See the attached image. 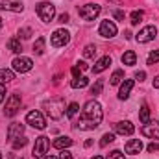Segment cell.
<instances>
[{
  "label": "cell",
  "mask_w": 159,
  "mask_h": 159,
  "mask_svg": "<svg viewBox=\"0 0 159 159\" xmlns=\"http://www.w3.org/2000/svg\"><path fill=\"white\" fill-rule=\"evenodd\" d=\"M139 120H141L143 124H148V122H150V107H148L146 104H143V107H141V111H139Z\"/></svg>",
  "instance_id": "22"
},
{
  "label": "cell",
  "mask_w": 159,
  "mask_h": 159,
  "mask_svg": "<svg viewBox=\"0 0 159 159\" xmlns=\"http://www.w3.org/2000/svg\"><path fill=\"white\" fill-rule=\"evenodd\" d=\"M102 87H104V81H102V80H96V83L91 87V94H93V96H98V94L102 93Z\"/></svg>",
  "instance_id": "28"
},
{
  "label": "cell",
  "mask_w": 159,
  "mask_h": 159,
  "mask_svg": "<svg viewBox=\"0 0 159 159\" xmlns=\"http://www.w3.org/2000/svg\"><path fill=\"white\" fill-rule=\"evenodd\" d=\"M37 15L43 22H52V19L56 17V6L50 2H41L37 4Z\"/></svg>",
  "instance_id": "3"
},
{
  "label": "cell",
  "mask_w": 159,
  "mask_h": 159,
  "mask_svg": "<svg viewBox=\"0 0 159 159\" xmlns=\"http://www.w3.org/2000/svg\"><path fill=\"white\" fill-rule=\"evenodd\" d=\"M20 109V94H11L7 100H6V107H4V115L6 117H15L17 111Z\"/></svg>",
  "instance_id": "4"
},
{
  "label": "cell",
  "mask_w": 159,
  "mask_h": 159,
  "mask_svg": "<svg viewBox=\"0 0 159 159\" xmlns=\"http://www.w3.org/2000/svg\"><path fill=\"white\" fill-rule=\"evenodd\" d=\"M159 61V50H154L150 56H148V65H156Z\"/></svg>",
  "instance_id": "33"
},
{
  "label": "cell",
  "mask_w": 159,
  "mask_h": 159,
  "mask_svg": "<svg viewBox=\"0 0 159 159\" xmlns=\"http://www.w3.org/2000/svg\"><path fill=\"white\" fill-rule=\"evenodd\" d=\"M54 148H57V150H67L69 146H72V139L70 137H65V135H61V137H57V139H54Z\"/></svg>",
  "instance_id": "19"
},
{
  "label": "cell",
  "mask_w": 159,
  "mask_h": 159,
  "mask_svg": "<svg viewBox=\"0 0 159 159\" xmlns=\"http://www.w3.org/2000/svg\"><path fill=\"white\" fill-rule=\"evenodd\" d=\"M20 37L22 39H30L32 37V28H22L20 30Z\"/></svg>",
  "instance_id": "35"
},
{
  "label": "cell",
  "mask_w": 159,
  "mask_h": 159,
  "mask_svg": "<svg viewBox=\"0 0 159 159\" xmlns=\"http://www.w3.org/2000/svg\"><path fill=\"white\" fill-rule=\"evenodd\" d=\"M78 111H80V106L76 102H72V104H69V107H67V117H69V119H74Z\"/></svg>",
  "instance_id": "27"
},
{
  "label": "cell",
  "mask_w": 159,
  "mask_h": 159,
  "mask_svg": "<svg viewBox=\"0 0 159 159\" xmlns=\"http://www.w3.org/2000/svg\"><path fill=\"white\" fill-rule=\"evenodd\" d=\"M109 80H111V85H119L120 81L124 80V72H122V70H115L113 76H111Z\"/></svg>",
  "instance_id": "29"
},
{
  "label": "cell",
  "mask_w": 159,
  "mask_h": 159,
  "mask_svg": "<svg viewBox=\"0 0 159 159\" xmlns=\"http://www.w3.org/2000/svg\"><path fill=\"white\" fill-rule=\"evenodd\" d=\"M43 109L52 120H59L65 113V100L63 98H50L43 104Z\"/></svg>",
  "instance_id": "2"
},
{
  "label": "cell",
  "mask_w": 159,
  "mask_h": 159,
  "mask_svg": "<svg viewBox=\"0 0 159 159\" xmlns=\"http://www.w3.org/2000/svg\"><path fill=\"white\" fill-rule=\"evenodd\" d=\"M0 9H7V11L20 13L24 9V6H22L20 0H0Z\"/></svg>",
  "instance_id": "13"
},
{
  "label": "cell",
  "mask_w": 159,
  "mask_h": 159,
  "mask_svg": "<svg viewBox=\"0 0 159 159\" xmlns=\"http://www.w3.org/2000/svg\"><path fill=\"white\" fill-rule=\"evenodd\" d=\"M115 141V135L113 133H104L102 135V141H100V146H107L109 143H113Z\"/></svg>",
  "instance_id": "31"
},
{
  "label": "cell",
  "mask_w": 159,
  "mask_h": 159,
  "mask_svg": "<svg viewBox=\"0 0 159 159\" xmlns=\"http://www.w3.org/2000/svg\"><path fill=\"white\" fill-rule=\"evenodd\" d=\"M7 48H9L13 54H20V50H22V46H20V41L15 39V37L7 41Z\"/></svg>",
  "instance_id": "23"
},
{
  "label": "cell",
  "mask_w": 159,
  "mask_h": 159,
  "mask_svg": "<svg viewBox=\"0 0 159 159\" xmlns=\"http://www.w3.org/2000/svg\"><path fill=\"white\" fill-rule=\"evenodd\" d=\"M115 131H117L119 135H131V133L135 131V128H133L131 122L122 120V122H117V124H115Z\"/></svg>",
  "instance_id": "16"
},
{
  "label": "cell",
  "mask_w": 159,
  "mask_h": 159,
  "mask_svg": "<svg viewBox=\"0 0 159 159\" xmlns=\"http://www.w3.org/2000/svg\"><path fill=\"white\" fill-rule=\"evenodd\" d=\"M122 63H124V65H129V67L135 65V63H137V54H135L133 50L124 52V54H122Z\"/></svg>",
  "instance_id": "20"
},
{
  "label": "cell",
  "mask_w": 159,
  "mask_h": 159,
  "mask_svg": "<svg viewBox=\"0 0 159 159\" xmlns=\"http://www.w3.org/2000/svg\"><path fill=\"white\" fill-rule=\"evenodd\" d=\"M113 17H115L117 20H124V11H120V9H115V11H113Z\"/></svg>",
  "instance_id": "36"
},
{
  "label": "cell",
  "mask_w": 159,
  "mask_h": 159,
  "mask_svg": "<svg viewBox=\"0 0 159 159\" xmlns=\"http://www.w3.org/2000/svg\"><path fill=\"white\" fill-rule=\"evenodd\" d=\"M26 122L35 129H44L46 128V122H44V117H43L41 111H30L26 115Z\"/></svg>",
  "instance_id": "9"
},
{
  "label": "cell",
  "mask_w": 159,
  "mask_h": 159,
  "mask_svg": "<svg viewBox=\"0 0 159 159\" xmlns=\"http://www.w3.org/2000/svg\"><path fill=\"white\" fill-rule=\"evenodd\" d=\"M11 80H15L13 70H9V69H0V83H9Z\"/></svg>",
  "instance_id": "21"
},
{
  "label": "cell",
  "mask_w": 159,
  "mask_h": 159,
  "mask_svg": "<svg viewBox=\"0 0 159 159\" xmlns=\"http://www.w3.org/2000/svg\"><path fill=\"white\" fill-rule=\"evenodd\" d=\"M2 28H4V20L0 19V32H2Z\"/></svg>",
  "instance_id": "46"
},
{
  "label": "cell",
  "mask_w": 159,
  "mask_h": 159,
  "mask_svg": "<svg viewBox=\"0 0 159 159\" xmlns=\"http://www.w3.org/2000/svg\"><path fill=\"white\" fill-rule=\"evenodd\" d=\"M100 9H102V7H100L98 4H85V6L80 7V17H81L83 20H94V19L98 17Z\"/></svg>",
  "instance_id": "5"
},
{
  "label": "cell",
  "mask_w": 159,
  "mask_h": 159,
  "mask_svg": "<svg viewBox=\"0 0 159 159\" xmlns=\"http://www.w3.org/2000/svg\"><path fill=\"white\" fill-rule=\"evenodd\" d=\"M109 65H111V57H109V56H104V57H100V59L94 63L93 72H94V74H100V72H104Z\"/></svg>",
  "instance_id": "17"
},
{
  "label": "cell",
  "mask_w": 159,
  "mask_h": 159,
  "mask_svg": "<svg viewBox=\"0 0 159 159\" xmlns=\"http://www.w3.org/2000/svg\"><path fill=\"white\" fill-rule=\"evenodd\" d=\"M72 89H83V87H87L89 85V80L85 78V76H80V78H74L72 80Z\"/></svg>",
  "instance_id": "24"
},
{
  "label": "cell",
  "mask_w": 159,
  "mask_h": 159,
  "mask_svg": "<svg viewBox=\"0 0 159 159\" xmlns=\"http://www.w3.org/2000/svg\"><path fill=\"white\" fill-rule=\"evenodd\" d=\"M59 159H72V154H70L69 150H61V154H59Z\"/></svg>",
  "instance_id": "37"
},
{
  "label": "cell",
  "mask_w": 159,
  "mask_h": 159,
  "mask_svg": "<svg viewBox=\"0 0 159 159\" xmlns=\"http://www.w3.org/2000/svg\"><path fill=\"white\" fill-rule=\"evenodd\" d=\"M156 35H157V28L154 26V24H150V26H144L139 34H137V43H148V41H154L156 39Z\"/></svg>",
  "instance_id": "11"
},
{
  "label": "cell",
  "mask_w": 159,
  "mask_h": 159,
  "mask_svg": "<svg viewBox=\"0 0 159 159\" xmlns=\"http://www.w3.org/2000/svg\"><path fill=\"white\" fill-rule=\"evenodd\" d=\"M144 78H146V72H144V70H139V72H135V80H139V81H143Z\"/></svg>",
  "instance_id": "40"
},
{
  "label": "cell",
  "mask_w": 159,
  "mask_h": 159,
  "mask_svg": "<svg viewBox=\"0 0 159 159\" xmlns=\"http://www.w3.org/2000/svg\"><path fill=\"white\" fill-rule=\"evenodd\" d=\"M94 54H96V46L94 44H87L85 48H83V56L89 59V57H94Z\"/></svg>",
  "instance_id": "30"
},
{
  "label": "cell",
  "mask_w": 159,
  "mask_h": 159,
  "mask_svg": "<svg viewBox=\"0 0 159 159\" xmlns=\"http://www.w3.org/2000/svg\"><path fill=\"white\" fill-rule=\"evenodd\" d=\"M24 133V124L20 122H11L9 128H7V141H15L19 137H22Z\"/></svg>",
  "instance_id": "12"
},
{
  "label": "cell",
  "mask_w": 159,
  "mask_h": 159,
  "mask_svg": "<svg viewBox=\"0 0 159 159\" xmlns=\"http://www.w3.org/2000/svg\"><path fill=\"white\" fill-rule=\"evenodd\" d=\"M28 144V139H24V137H19L17 141H13V148L15 150H19V148H24Z\"/></svg>",
  "instance_id": "32"
},
{
  "label": "cell",
  "mask_w": 159,
  "mask_h": 159,
  "mask_svg": "<svg viewBox=\"0 0 159 159\" xmlns=\"http://www.w3.org/2000/svg\"><path fill=\"white\" fill-rule=\"evenodd\" d=\"M106 159H124V154H122L120 150H113V152H111Z\"/></svg>",
  "instance_id": "34"
},
{
  "label": "cell",
  "mask_w": 159,
  "mask_h": 159,
  "mask_svg": "<svg viewBox=\"0 0 159 159\" xmlns=\"http://www.w3.org/2000/svg\"><path fill=\"white\" fill-rule=\"evenodd\" d=\"M11 65H13V70H17V72H20V74H24V72L32 70V67H34V61H32L30 57H24V56H20V57H15Z\"/></svg>",
  "instance_id": "8"
},
{
  "label": "cell",
  "mask_w": 159,
  "mask_h": 159,
  "mask_svg": "<svg viewBox=\"0 0 159 159\" xmlns=\"http://www.w3.org/2000/svg\"><path fill=\"white\" fill-rule=\"evenodd\" d=\"M157 150H159L157 143H150V144H148V152H152V154H154V152H157Z\"/></svg>",
  "instance_id": "39"
},
{
  "label": "cell",
  "mask_w": 159,
  "mask_h": 159,
  "mask_svg": "<svg viewBox=\"0 0 159 159\" xmlns=\"http://www.w3.org/2000/svg\"><path fill=\"white\" fill-rule=\"evenodd\" d=\"M0 159H2V154H0Z\"/></svg>",
  "instance_id": "48"
},
{
  "label": "cell",
  "mask_w": 159,
  "mask_h": 159,
  "mask_svg": "<svg viewBox=\"0 0 159 159\" xmlns=\"http://www.w3.org/2000/svg\"><path fill=\"white\" fill-rule=\"evenodd\" d=\"M34 52H35L37 56H41V54L44 52V37H39V39L34 43Z\"/></svg>",
  "instance_id": "26"
},
{
  "label": "cell",
  "mask_w": 159,
  "mask_h": 159,
  "mask_svg": "<svg viewBox=\"0 0 159 159\" xmlns=\"http://www.w3.org/2000/svg\"><path fill=\"white\" fill-rule=\"evenodd\" d=\"M133 85H135V81H133V80H124V83L120 85V91H119V98H120V100H126V98L129 96V93H131Z\"/></svg>",
  "instance_id": "18"
},
{
  "label": "cell",
  "mask_w": 159,
  "mask_h": 159,
  "mask_svg": "<svg viewBox=\"0 0 159 159\" xmlns=\"http://www.w3.org/2000/svg\"><path fill=\"white\" fill-rule=\"evenodd\" d=\"M93 159H104V157H102V156H94Z\"/></svg>",
  "instance_id": "47"
},
{
  "label": "cell",
  "mask_w": 159,
  "mask_h": 159,
  "mask_svg": "<svg viewBox=\"0 0 159 159\" xmlns=\"http://www.w3.org/2000/svg\"><path fill=\"white\" fill-rule=\"evenodd\" d=\"M43 159H57V157H54V156H44Z\"/></svg>",
  "instance_id": "45"
},
{
  "label": "cell",
  "mask_w": 159,
  "mask_h": 159,
  "mask_svg": "<svg viewBox=\"0 0 159 159\" xmlns=\"http://www.w3.org/2000/svg\"><path fill=\"white\" fill-rule=\"evenodd\" d=\"M48 146H50L48 137H44V135L37 137V139H35V144H34V152H32V156H34L35 159L44 157V156H46V152H48Z\"/></svg>",
  "instance_id": "6"
},
{
  "label": "cell",
  "mask_w": 159,
  "mask_h": 159,
  "mask_svg": "<svg viewBox=\"0 0 159 159\" xmlns=\"http://www.w3.org/2000/svg\"><path fill=\"white\" fill-rule=\"evenodd\" d=\"M104 119V113H102V106L96 102V100H89L85 106H83V111H81V117L80 122L76 124V129H94L100 126V122Z\"/></svg>",
  "instance_id": "1"
},
{
  "label": "cell",
  "mask_w": 159,
  "mask_h": 159,
  "mask_svg": "<svg viewBox=\"0 0 159 159\" xmlns=\"http://www.w3.org/2000/svg\"><path fill=\"white\" fill-rule=\"evenodd\" d=\"M80 72H81V69H80L78 65L72 67V76H74V78H80Z\"/></svg>",
  "instance_id": "41"
},
{
  "label": "cell",
  "mask_w": 159,
  "mask_h": 159,
  "mask_svg": "<svg viewBox=\"0 0 159 159\" xmlns=\"http://www.w3.org/2000/svg\"><path fill=\"white\" fill-rule=\"evenodd\" d=\"M59 22H63V24H65V22H69V15H67V13L59 15Z\"/></svg>",
  "instance_id": "42"
},
{
  "label": "cell",
  "mask_w": 159,
  "mask_h": 159,
  "mask_svg": "<svg viewBox=\"0 0 159 159\" xmlns=\"http://www.w3.org/2000/svg\"><path fill=\"white\" fill-rule=\"evenodd\" d=\"M69 41H70V34H69L67 30H63V28L56 30V32L50 35V43H52V46H56V48H59V46H65Z\"/></svg>",
  "instance_id": "7"
},
{
  "label": "cell",
  "mask_w": 159,
  "mask_h": 159,
  "mask_svg": "<svg viewBox=\"0 0 159 159\" xmlns=\"http://www.w3.org/2000/svg\"><path fill=\"white\" fill-rule=\"evenodd\" d=\"M78 67L81 69V70H87V63H85V61H80V63H78Z\"/></svg>",
  "instance_id": "43"
},
{
  "label": "cell",
  "mask_w": 159,
  "mask_h": 159,
  "mask_svg": "<svg viewBox=\"0 0 159 159\" xmlns=\"http://www.w3.org/2000/svg\"><path fill=\"white\" fill-rule=\"evenodd\" d=\"M98 34L106 39H111L117 35V24L113 20H102L100 22V28H98Z\"/></svg>",
  "instance_id": "10"
},
{
  "label": "cell",
  "mask_w": 159,
  "mask_h": 159,
  "mask_svg": "<svg viewBox=\"0 0 159 159\" xmlns=\"http://www.w3.org/2000/svg\"><path fill=\"white\" fill-rule=\"evenodd\" d=\"M141 150H143V143H141V139H131V141H128V143L124 144V152L129 154V156L141 154Z\"/></svg>",
  "instance_id": "15"
},
{
  "label": "cell",
  "mask_w": 159,
  "mask_h": 159,
  "mask_svg": "<svg viewBox=\"0 0 159 159\" xmlns=\"http://www.w3.org/2000/svg\"><path fill=\"white\" fill-rule=\"evenodd\" d=\"M154 89H159V76L154 80Z\"/></svg>",
  "instance_id": "44"
},
{
  "label": "cell",
  "mask_w": 159,
  "mask_h": 159,
  "mask_svg": "<svg viewBox=\"0 0 159 159\" xmlns=\"http://www.w3.org/2000/svg\"><path fill=\"white\" fill-rule=\"evenodd\" d=\"M4 100H6V85L0 83V102H4Z\"/></svg>",
  "instance_id": "38"
},
{
  "label": "cell",
  "mask_w": 159,
  "mask_h": 159,
  "mask_svg": "<svg viewBox=\"0 0 159 159\" xmlns=\"http://www.w3.org/2000/svg\"><path fill=\"white\" fill-rule=\"evenodd\" d=\"M143 135L144 137H150V139H159V124L154 120H150L148 124L143 126Z\"/></svg>",
  "instance_id": "14"
},
{
  "label": "cell",
  "mask_w": 159,
  "mask_h": 159,
  "mask_svg": "<svg viewBox=\"0 0 159 159\" xmlns=\"http://www.w3.org/2000/svg\"><path fill=\"white\" fill-rule=\"evenodd\" d=\"M143 17H144V13H143L141 9H139V11H133V13L129 15V22H131L133 26H137V24L143 20Z\"/></svg>",
  "instance_id": "25"
}]
</instances>
